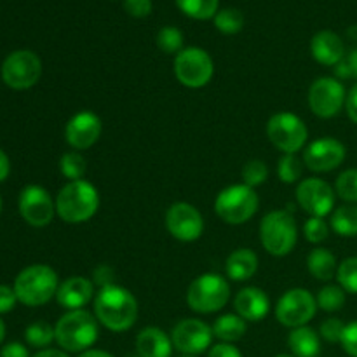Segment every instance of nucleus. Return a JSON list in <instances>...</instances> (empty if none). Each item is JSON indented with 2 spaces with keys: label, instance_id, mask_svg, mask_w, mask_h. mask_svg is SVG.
Here are the masks:
<instances>
[{
  "label": "nucleus",
  "instance_id": "nucleus-1",
  "mask_svg": "<svg viewBox=\"0 0 357 357\" xmlns=\"http://www.w3.org/2000/svg\"><path fill=\"white\" fill-rule=\"evenodd\" d=\"M94 314L105 328L126 331L138 319V302L131 291L121 286H107L94 298Z\"/></svg>",
  "mask_w": 357,
  "mask_h": 357
},
{
  "label": "nucleus",
  "instance_id": "nucleus-2",
  "mask_svg": "<svg viewBox=\"0 0 357 357\" xmlns=\"http://www.w3.org/2000/svg\"><path fill=\"white\" fill-rule=\"evenodd\" d=\"M100 208L96 187L86 180L68 181L56 197V211L66 223H84L93 218Z\"/></svg>",
  "mask_w": 357,
  "mask_h": 357
},
{
  "label": "nucleus",
  "instance_id": "nucleus-3",
  "mask_svg": "<svg viewBox=\"0 0 357 357\" xmlns=\"http://www.w3.org/2000/svg\"><path fill=\"white\" fill-rule=\"evenodd\" d=\"M56 342L68 352H86L98 340V323L87 310H70L54 328Z\"/></svg>",
  "mask_w": 357,
  "mask_h": 357
},
{
  "label": "nucleus",
  "instance_id": "nucleus-4",
  "mask_svg": "<svg viewBox=\"0 0 357 357\" xmlns=\"http://www.w3.org/2000/svg\"><path fill=\"white\" fill-rule=\"evenodd\" d=\"M58 274L47 265H31L20 272L14 281L17 300L28 307L47 303L58 293Z\"/></svg>",
  "mask_w": 357,
  "mask_h": 357
},
{
  "label": "nucleus",
  "instance_id": "nucleus-5",
  "mask_svg": "<svg viewBox=\"0 0 357 357\" xmlns=\"http://www.w3.org/2000/svg\"><path fill=\"white\" fill-rule=\"evenodd\" d=\"M260 199L255 188L248 185H232L223 188L215 201V211L229 225H243L258 211Z\"/></svg>",
  "mask_w": 357,
  "mask_h": 357
},
{
  "label": "nucleus",
  "instance_id": "nucleus-6",
  "mask_svg": "<svg viewBox=\"0 0 357 357\" xmlns=\"http://www.w3.org/2000/svg\"><path fill=\"white\" fill-rule=\"evenodd\" d=\"M260 239L272 257H286L291 253L298 239L296 222L288 211H272L261 220Z\"/></svg>",
  "mask_w": 357,
  "mask_h": 357
},
{
  "label": "nucleus",
  "instance_id": "nucleus-7",
  "mask_svg": "<svg viewBox=\"0 0 357 357\" xmlns=\"http://www.w3.org/2000/svg\"><path fill=\"white\" fill-rule=\"evenodd\" d=\"M229 298V282L218 274H202L188 286L187 302L194 312H218L227 305Z\"/></svg>",
  "mask_w": 357,
  "mask_h": 357
},
{
  "label": "nucleus",
  "instance_id": "nucleus-8",
  "mask_svg": "<svg viewBox=\"0 0 357 357\" xmlns=\"http://www.w3.org/2000/svg\"><path fill=\"white\" fill-rule=\"evenodd\" d=\"M213 72H215L213 59L204 49L187 47L178 52L174 58V75L180 84L190 89L204 87L211 80Z\"/></svg>",
  "mask_w": 357,
  "mask_h": 357
},
{
  "label": "nucleus",
  "instance_id": "nucleus-9",
  "mask_svg": "<svg viewBox=\"0 0 357 357\" xmlns=\"http://www.w3.org/2000/svg\"><path fill=\"white\" fill-rule=\"evenodd\" d=\"M267 135L275 149L284 153H295L303 149L309 132L298 115L281 112L271 117L267 124Z\"/></svg>",
  "mask_w": 357,
  "mask_h": 357
},
{
  "label": "nucleus",
  "instance_id": "nucleus-10",
  "mask_svg": "<svg viewBox=\"0 0 357 357\" xmlns=\"http://www.w3.org/2000/svg\"><path fill=\"white\" fill-rule=\"evenodd\" d=\"M42 75V63L35 52L14 51L2 65V79L9 87L17 91L30 89Z\"/></svg>",
  "mask_w": 357,
  "mask_h": 357
},
{
  "label": "nucleus",
  "instance_id": "nucleus-11",
  "mask_svg": "<svg viewBox=\"0 0 357 357\" xmlns=\"http://www.w3.org/2000/svg\"><path fill=\"white\" fill-rule=\"evenodd\" d=\"M317 300L307 289L295 288L286 291L278 302L275 316L282 326L302 328L316 316Z\"/></svg>",
  "mask_w": 357,
  "mask_h": 357
},
{
  "label": "nucleus",
  "instance_id": "nucleus-12",
  "mask_svg": "<svg viewBox=\"0 0 357 357\" xmlns=\"http://www.w3.org/2000/svg\"><path fill=\"white\" fill-rule=\"evenodd\" d=\"M345 87L333 77H321L310 86L309 105L310 110L321 119H331L345 105Z\"/></svg>",
  "mask_w": 357,
  "mask_h": 357
},
{
  "label": "nucleus",
  "instance_id": "nucleus-13",
  "mask_svg": "<svg viewBox=\"0 0 357 357\" xmlns=\"http://www.w3.org/2000/svg\"><path fill=\"white\" fill-rule=\"evenodd\" d=\"M166 227L174 239L194 243L204 232V220L188 202H174L166 213Z\"/></svg>",
  "mask_w": 357,
  "mask_h": 357
},
{
  "label": "nucleus",
  "instance_id": "nucleus-14",
  "mask_svg": "<svg viewBox=\"0 0 357 357\" xmlns=\"http://www.w3.org/2000/svg\"><path fill=\"white\" fill-rule=\"evenodd\" d=\"M296 201L314 218H324L333 211L335 192L324 180L307 178L296 187Z\"/></svg>",
  "mask_w": 357,
  "mask_h": 357
},
{
  "label": "nucleus",
  "instance_id": "nucleus-15",
  "mask_svg": "<svg viewBox=\"0 0 357 357\" xmlns=\"http://www.w3.org/2000/svg\"><path fill=\"white\" fill-rule=\"evenodd\" d=\"M54 202L45 188L30 185L20 195V213L31 227H45L54 216Z\"/></svg>",
  "mask_w": 357,
  "mask_h": 357
},
{
  "label": "nucleus",
  "instance_id": "nucleus-16",
  "mask_svg": "<svg viewBox=\"0 0 357 357\" xmlns=\"http://www.w3.org/2000/svg\"><path fill=\"white\" fill-rule=\"evenodd\" d=\"M213 340V328L199 319H183L174 326L171 342L185 356L204 352Z\"/></svg>",
  "mask_w": 357,
  "mask_h": 357
},
{
  "label": "nucleus",
  "instance_id": "nucleus-17",
  "mask_svg": "<svg viewBox=\"0 0 357 357\" xmlns=\"http://www.w3.org/2000/svg\"><path fill=\"white\" fill-rule=\"evenodd\" d=\"M344 143L335 138H321L310 143L303 153L305 166L314 173H328L340 166L345 160Z\"/></svg>",
  "mask_w": 357,
  "mask_h": 357
},
{
  "label": "nucleus",
  "instance_id": "nucleus-18",
  "mask_svg": "<svg viewBox=\"0 0 357 357\" xmlns=\"http://www.w3.org/2000/svg\"><path fill=\"white\" fill-rule=\"evenodd\" d=\"M101 121L93 112H79L68 121L65 128V138L75 150L91 149L100 139Z\"/></svg>",
  "mask_w": 357,
  "mask_h": 357
},
{
  "label": "nucleus",
  "instance_id": "nucleus-19",
  "mask_svg": "<svg viewBox=\"0 0 357 357\" xmlns=\"http://www.w3.org/2000/svg\"><path fill=\"white\" fill-rule=\"evenodd\" d=\"M94 295V284L86 278H79V275H73V278L66 279L61 286L58 288L56 293V298L61 307L68 310H79L84 309V305L93 300Z\"/></svg>",
  "mask_w": 357,
  "mask_h": 357
},
{
  "label": "nucleus",
  "instance_id": "nucleus-20",
  "mask_svg": "<svg viewBox=\"0 0 357 357\" xmlns=\"http://www.w3.org/2000/svg\"><path fill=\"white\" fill-rule=\"evenodd\" d=\"M234 307H236L237 316L243 317L244 321H251L257 323L261 321L268 314L271 309V300L261 291L260 288H244L241 289L234 300Z\"/></svg>",
  "mask_w": 357,
  "mask_h": 357
},
{
  "label": "nucleus",
  "instance_id": "nucleus-21",
  "mask_svg": "<svg viewBox=\"0 0 357 357\" xmlns=\"http://www.w3.org/2000/svg\"><path fill=\"white\" fill-rule=\"evenodd\" d=\"M310 51H312L314 59L321 65L335 66L344 59L345 47L342 38L337 33L330 30H323L319 33L314 35L312 44H310Z\"/></svg>",
  "mask_w": 357,
  "mask_h": 357
},
{
  "label": "nucleus",
  "instance_id": "nucleus-22",
  "mask_svg": "<svg viewBox=\"0 0 357 357\" xmlns=\"http://www.w3.org/2000/svg\"><path fill=\"white\" fill-rule=\"evenodd\" d=\"M136 352L139 357H171L173 342L159 328H145L136 337Z\"/></svg>",
  "mask_w": 357,
  "mask_h": 357
},
{
  "label": "nucleus",
  "instance_id": "nucleus-23",
  "mask_svg": "<svg viewBox=\"0 0 357 357\" xmlns=\"http://www.w3.org/2000/svg\"><path fill=\"white\" fill-rule=\"evenodd\" d=\"M225 271L232 281H248L258 271V257L251 250L241 248L227 258Z\"/></svg>",
  "mask_w": 357,
  "mask_h": 357
},
{
  "label": "nucleus",
  "instance_id": "nucleus-24",
  "mask_svg": "<svg viewBox=\"0 0 357 357\" xmlns=\"http://www.w3.org/2000/svg\"><path fill=\"white\" fill-rule=\"evenodd\" d=\"M288 345L295 357H317L321 352V342L316 331L309 326L295 328L288 337Z\"/></svg>",
  "mask_w": 357,
  "mask_h": 357
},
{
  "label": "nucleus",
  "instance_id": "nucleus-25",
  "mask_svg": "<svg viewBox=\"0 0 357 357\" xmlns=\"http://www.w3.org/2000/svg\"><path fill=\"white\" fill-rule=\"evenodd\" d=\"M307 265H309L310 274L319 281H330L338 272L337 258L331 251L324 250V248L314 250L307 258Z\"/></svg>",
  "mask_w": 357,
  "mask_h": 357
},
{
  "label": "nucleus",
  "instance_id": "nucleus-26",
  "mask_svg": "<svg viewBox=\"0 0 357 357\" xmlns=\"http://www.w3.org/2000/svg\"><path fill=\"white\" fill-rule=\"evenodd\" d=\"M246 333V321L237 314H225L218 317L213 324V335L223 344H232V342L241 340Z\"/></svg>",
  "mask_w": 357,
  "mask_h": 357
},
{
  "label": "nucleus",
  "instance_id": "nucleus-27",
  "mask_svg": "<svg viewBox=\"0 0 357 357\" xmlns=\"http://www.w3.org/2000/svg\"><path fill=\"white\" fill-rule=\"evenodd\" d=\"M331 229L342 237L357 236V206L347 204L335 209L331 215Z\"/></svg>",
  "mask_w": 357,
  "mask_h": 357
},
{
  "label": "nucleus",
  "instance_id": "nucleus-28",
  "mask_svg": "<svg viewBox=\"0 0 357 357\" xmlns=\"http://www.w3.org/2000/svg\"><path fill=\"white\" fill-rule=\"evenodd\" d=\"M176 6L194 20H209L218 13V0H176Z\"/></svg>",
  "mask_w": 357,
  "mask_h": 357
},
{
  "label": "nucleus",
  "instance_id": "nucleus-29",
  "mask_svg": "<svg viewBox=\"0 0 357 357\" xmlns=\"http://www.w3.org/2000/svg\"><path fill=\"white\" fill-rule=\"evenodd\" d=\"M24 338L31 347H47L52 340H56V331L51 324L38 321L30 324L24 331Z\"/></svg>",
  "mask_w": 357,
  "mask_h": 357
},
{
  "label": "nucleus",
  "instance_id": "nucleus-30",
  "mask_svg": "<svg viewBox=\"0 0 357 357\" xmlns=\"http://www.w3.org/2000/svg\"><path fill=\"white\" fill-rule=\"evenodd\" d=\"M215 26L225 35L239 33L244 26L243 13L237 9H222L220 13H216Z\"/></svg>",
  "mask_w": 357,
  "mask_h": 357
},
{
  "label": "nucleus",
  "instance_id": "nucleus-31",
  "mask_svg": "<svg viewBox=\"0 0 357 357\" xmlns=\"http://www.w3.org/2000/svg\"><path fill=\"white\" fill-rule=\"evenodd\" d=\"M317 307L326 312H337L345 303V291L342 286H324L317 295Z\"/></svg>",
  "mask_w": 357,
  "mask_h": 357
},
{
  "label": "nucleus",
  "instance_id": "nucleus-32",
  "mask_svg": "<svg viewBox=\"0 0 357 357\" xmlns=\"http://www.w3.org/2000/svg\"><path fill=\"white\" fill-rule=\"evenodd\" d=\"M59 169L68 180H82L86 174V159L79 152H66L59 160Z\"/></svg>",
  "mask_w": 357,
  "mask_h": 357
},
{
  "label": "nucleus",
  "instance_id": "nucleus-33",
  "mask_svg": "<svg viewBox=\"0 0 357 357\" xmlns=\"http://www.w3.org/2000/svg\"><path fill=\"white\" fill-rule=\"evenodd\" d=\"M157 45L166 54H178L183 51V33L174 26H164L160 28L157 33Z\"/></svg>",
  "mask_w": 357,
  "mask_h": 357
},
{
  "label": "nucleus",
  "instance_id": "nucleus-34",
  "mask_svg": "<svg viewBox=\"0 0 357 357\" xmlns=\"http://www.w3.org/2000/svg\"><path fill=\"white\" fill-rule=\"evenodd\" d=\"M302 162H300L298 157L295 153H284V155L279 159L278 164V174L281 178V181L284 183H295L302 176Z\"/></svg>",
  "mask_w": 357,
  "mask_h": 357
},
{
  "label": "nucleus",
  "instance_id": "nucleus-35",
  "mask_svg": "<svg viewBox=\"0 0 357 357\" xmlns=\"http://www.w3.org/2000/svg\"><path fill=\"white\" fill-rule=\"evenodd\" d=\"M337 279L342 288H344V291L357 295V257L342 261L337 272Z\"/></svg>",
  "mask_w": 357,
  "mask_h": 357
},
{
  "label": "nucleus",
  "instance_id": "nucleus-36",
  "mask_svg": "<svg viewBox=\"0 0 357 357\" xmlns=\"http://www.w3.org/2000/svg\"><path fill=\"white\" fill-rule=\"evenodd\" d=\"M268 178V169H267V164L264 162V160H250V162H246V166L243 167V180H244V185H248V187L255 188L258 187V185L265 183Z\"/></svg>",
  "mask_w": 357,
  "mask_h": 357
},
{
  "label": "nucleus",
  "instance_id": "nucleus-37",
  "mask_svg": "<svg viewBox=\"0 0 357 357\" xmlns=\"http://www.w3.org/2000/svg\"><path fill=\"white\" fill-rule=\"evenodd\" d=\"M337 194L344 201L357 202V169H347L337 178Z\"/></svg>",
  "mask_w": 357,
  "mask_h": 357
},
{
  "label": "nucleus",
  "instance_id": "nucleus-38",
  "mask_svg": "<svg viewBox=\"0 0 357 357\" xmlns=\"http://www.w3.org/2000/svg\"><path fill=\"white\" fill-rule=\"evenodd\" d=\"M303 234H305L309 243L319 244L328 239V236H330V227H328V223L323 218H314V216H310L305 222V227H303Z\"/></svg>",
  "mask_w": 357,
  "mask_h": 357
},
{
  "label": "nucleus",
  "instance_id": "nucleus-39",
  "mask_svg": "<svg viewBox=\"0 0 357 357\" xmlns=\"http://www.w3.org/2000/svg\"><path fill=\"white\" fill-rule=\"evenodd\" d=\"M344 331H345V324L342 323L340 319H326L323 324H321V337H323L326 342H330V344L342 342Z\"/></svg>",
  "mask_w": 357,
  "mask_h": 357
},
{
  "label": "nucleus",
  "instance_id": "nucleus-40",
  "mask_svg": "<svg viewBox=\"0 0 357 357\" xmlns=\"http://www.w3.org/2000/svg\"><path fill=\"white\" fill-rule=\"evenodd\" d=\"M124 9L132 17H146L152 13L150 0H124Z\"/></svg>",
  "mask_w": 357,
  "mask_h": 357
},
{
  "label": "nucleus",
  "instance_id": "nucleus-41",
  "mask_svg": "<svg viewBox=\"0 0 357 357\" xmlns=\"http://www.w3.org/2000/svg\"><path fill=\"white\" fill-rule=\"evenodd\" d=\"M340 344L342 347L345 349L347 354H351L352 357H357V321L345 326L344 337H342Z\"/></svg>",
  "mask_w": 357,
  "mask_h": 357
},
{
  "label": "nucleus",
  "instance_id": "nucleus-42",
  "mask_svg": "<svg viewBox=\"0 0 357 357\" xmlns=\"http://www.w3.org/2000/svg\"><path fill=\"white\" fill-rule=\"evenodd\" d=\"M16 291L9 286H0V314L10 312L16 305Z\"/></svg>",
  "mask_w": 357,
  "mask_h": 357
},
{
  "label": "nucleus",
  "instance_id": "nucleus-43",
  "mask_svg": "<svg viewBox=\"0 0 357 357\" xmlns=\"http://www.w3.org/2000/svg\"><path fill=\"white\" fill-rule=\"evenodd\" d=\"M114 268H110L108 265H100V267L94 271V282H96L100 288H107V286H114Z\"/></svg>",
  "mask_w": 357,
  "mask_h": 357
},
{
  "label": "nucleus",
  "instance_id": "nucleus-44",
  "mask_svg": "<svg viewBox=\"0 0 357 357\" xmlns=\"http://www.w3.org/2000/svg\"><path fill=\"white\" fill-rule=\"evenodd\" d=\"M208 357H243V354L232 344H218L209 351Z\"/></svg>",
  "mask_w": 357,
  "mask_h": 357
},
{
  "label": "nucleus",
  "instance_id": "nucleus-45",
  "mask_svg": "<svg viewBox=\"0 0 357 357\" xmlns=\"http://www.w3.org/2000/svg\"><path fill=\"white\" fill-rule=\"evenodd\" d=\"M345 107H347V114L351 121L357 124V84L349 91L347 100H345Z\"/></svg>",
  "mask_w": 357,
  "mask_h": 357
},
{
  "label": "nucleus",
  "instance_id": "nucleus-46",
  "mask_svg": "<svg viewBox=\"0 0 357 357\" xmlns=\"http://www.w3.org/2000/svg\"><path fill=\"white\" fill-rule=\"evenodd\" d=\"M0 357H28V351L21 344H9L2 349Z\"/></svg>",
  "mask_w": 357,
  "mask_h": 357
},
{
  "label": "nucleus",
  "instance_id": "nucleus-47",
  "mask_svg": "<svg viewBox=\"0 0 357 357\" xmlns=\"http://www.w3.org/2000/svg\"><path fill=\"white\" fill-rule=\"evenodd\" d=\"M335 73H337V77H340V79H351L352 75V70L351 66H349L347 59H342L338 65H335Z\"/></svg>",
  "mask_w": 357,
  "mask_h": 357
},
{
  "label": "nucleus",
  "instance_id": "nucleus-48",
  "mask_svg": "<svg viewBox=\"0 0 357 357\" xmlns=\"http://www.w3.org/2000/svg\"><path fill=\"white\" fill-rule=\"evenodd\" d=\"M9 171H10L9 159H7L6 153L0 150V181H3L7 176H9Z\"/></svg>",
  "mask_w": 357,
  "mask_h": 357
},
{
  "label": "nucleus",
  "instance_id": "nucleus-49",
  "mask_svg": "<svg viewBox=\"0 0 357 357\" xmlns=\"http://www.w3.org/2000/svg\"><path fill=\"white\" fill-rule=\"evenodd\" d=\"M33 357H68L65 352L61 351H54V349H47V351H40L38 354H35Z\"/></svg>",
  "mask_w": 357,
  "mask_h": 357
},
{
  "label": "nucleus",
  "instance_id": "nucleus-50",
  "mask_svg": "<svg viewBox=\"0 0 357 357\" xmlns=\"http://www.w3.org/2000/svg\"><path fill=\"white\" fill-rule=\"evenodd\" d=\"M347 63H349V66H351V70H352V75L357 77V49H354V51L349 54Z\"/></svg>",
  "mask_w": 357,
  "mask_h": 357
},
{
  "label": "nucleus",
  "instance_id": "nucleus-51",
  "mask_svg": "<svg viewBox=\"0 0 357 357\" xmlns=\"http://www.w3.org/2000/svg\"><path fill=\"white\" fill-rule=\"evenodd\" d=\"M79 357H114V356L108 354V352H105V351H86V352H82Z\"/></svg>",
  "mask_w": 357,
  "mask_h": 357
},
{
  "label": "nucleus",
  "instance_id": "nucleus-52",
  "mask_svg": "<svg viewBox=\"0 0 357 357\" xmlns=\"http://www.w3.org/2000/svg\"><path fill=\"white\" fill-rule=\"evenodd\" d=\"M347 35L352 38V40H357V24H354V26L349 28Z\"/></svg>",
  "mask_w": 357,
  "mask_h": 357
},
{
  "label": "nucleus",
  "instance_id": "nucleus-53",
  "mask_svg": "<svg viewBox=\"0 0 357 357\" xmlns=\"http://www.w3.org/2000/svg\"><path fill=\"white\" fill-rule=\"evenodd\" d=\"M3 337H6V326H3L2 319H0V344H2Z\"/></svg>",
  "mask_w": 357,
  "mask_h": 357
},
{
  "label": "nucleus",
  "instance_id": "nucleus-54",
  "mask_svg": "<svg viewBox=\"0 0 357 357\" xmlns=\"http://www.w3.org/2000/svg\"><path fill=\"white\" fill-rule=\"evenodd\" d=\"M275 357H295V356H286V354H281V356H275Z\"/></svg>",
  "mask_w": 357,
  "mask_h": 357
},
{
  "label": "nucleus",
  "instance_id": "nucleus-55",
  "mask_svg": "<svg viewBox=\"0 0 357 357\" xmlns=\"http://www.w3.org/2000/svg\"><path fill=\"white\" fill-rule=\"evenodd\" d=\"M0 209H2V199H0Z\"/></svg>",
  "mask_w": 357,
  "mask_h": 357
},
{
  "label": "nucleus",
  "instance_id": "nucleus-56",
  "mask_svg": "<svg viewBox=\"0 0 357 357\" xmlns=\"http://www.w3.org/2000/svg\"><path fill=\"white\" fill-rule=\"evenodd\" d=\"M181 357H195V356H181Z\"/></svg>",
  "mask_w": 357,
  "mask_h": 357
},
{
  "label": "nucleus",
  "instance_id": "nucleus-57",
  "mask_svg": "<svg viewBox=\"0 0 357 357\" xmlns=\"http://www.w3.org/2000/svg\"><path fill=\"white\" fill-rule=\"evenodd\" d=\"M129 357H139V356H138V354H136V356H129Z\"/></svg>",
  "mask_w": 357,
  "mask_h": 357
}]
</instances>
